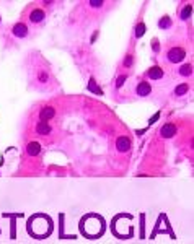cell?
I'll return each instance as SVG.
<instances>
[{
  "mask_svg": "<svg viewBox=\"0 0 194 244\" xmlns=\"http://www.w3.org/2000/svg\"><path fill=\"white\" fill-rule=\"evenodd\" d=\"M135 93L139 94V96H148V94L152 93L150 83H148V82H140L139 85H137V88H135Z\"/></svg>",
  "mask_w": 194,
  "mask_h": 244,
  "instance_id": "cell-2",
  "label": "cell"
},
{
  "mask_svg": "<svg viewBox=\"0 0 194 244\" xmlns=\"http://www.w3.org/2000/svg\"><path fill=\"white\" fill-rule=\"evenodd\" d=\"M88 88H90L93 93H98V94H101V90H100V88H96V85H95V80H93V78L90 80V83H88Z\"/></svg>",
  "mask_w": 194,
  "mask_h": 244,
  "instance_id": "cell-16",
  "label": "cell"
},
{
  "mask_svg": "<svg viewBox=\"0 0 194 244\" xmlns=\"http://www.w3.org/2000/svg\"><path fill=\"white\" fill-rule=\"evenodd\" d=\"M124 65H126V67H130V65H132V55H130V54L127 55V57H126V60H124Z\"/></svg>",
  "mask_w": 194,
  "mask_h": 244,
  "instance_id": "cell-19",
  "label": "cell"
},
{
  "mask_svg": "<svg viewBox=\"0 0 194 244\" xmlns=\"http://www.w3.org/2000/svg\"><path fill=\"white\" fill-rule=\"evenodd\" d=\"M153 50H155V52H158V50H160V47H158V41H153Z\"/></svg>",
  "mask_w": 194,
  "mask_h": 244,
  "instance_id": "cell-20",
  "label": "cell"
},
{
  "mask_svg": "<svg viewBox=\"0 0 194 244\" xmlns=\"http://www.w3.org/2000/svg\"><path fill=\"white\" fill-rule=\"evenodd\" d=\"M145 77L150 78V80H160L163 77V70L160 67H150L147 72H145Z\"/></svg>",
  "mask_w": 194,
  "mask_h": 244,
  "instance_id": "cell-3",
  "label": "cell"
},
{
  "mask_svg": "<svg viewBox=\"0 0 194 244\" xmlns=\"http://www.w3.org/2000/svg\"><path fill=\"white\" fill-rule=\"evenodd\" d=\"M103 2H91V7H100Z\"/></svg>",
  "mask_w": 194,
  "mask_h": 244,
  "instance_id": "cell-21",
  "label": "cell"
},
{
  "mask_svg": "<svg viewBox=\"0 0 194 244\" xmlns=\"http://www.w3.org/2000/svg\"><path fill=\"white\" fill-rule=\"evenodd\" d=\"M54 114H56L54 107H51V106L43 107V109H41V114H39V117H41V122H47L49 119L54 117Z\"/></svg>",
  "mask_w": 194,
  "mask_h": 244,
  "instance_id": "cell-6",
  "label": "cell"
},
{
  "mask_svg": "<svg viewBox=\"0 0 194 244\" xmlns=\"http://www.w3.org/2000/svg\"><path fill=\"white\" fill-rule=\"evenodd\" d=\"M36 132L41 134V135H46V134L51 132V127L47 126V122H39L36 126Z\"/></svg>",
  "mask_w": 194,
  "mask_h": 244,
  "instance_id": "cell-10",
  "label": "cell"
},
{
  "mask_svg": "<svg viewBox=\"0 0 194 244\" xmlns=\"http://www.w3.org/2000/svg\"><path fill=\"white\" fill-rule=\"evenodd\" d=\"M44 16H46L44 10H41V8H34L33 12L30 13V20L33 21V23H39V21L44 20Z\"/></svg>",
  "mask_w": 194,
  "mask_h": 244,
  "instance_id": "cell-7",
  "label": "cell"
},
{
  "mask_svg": "<svg viewBox=\"0 0 194 244\" xmlns=\"http://www.w3.org/2000/svg\"><path fill=\"white\" fill-rule=\"evenodd\" d=\"M184 57H186V52H184V49H181V47H173V49H170L168 54H167V59L171 62V64H178V62H181Z\"/></svg>",
  "mask_w": 194,
  "mask_h": 244,
  "instance_id": "cell-1",
  "label": "cell"
},
{
  "mask_svg": "<svg viewBox=\"0 0 194 244\" xmlns=\"http://www.w3.org/2000/svg\"><path fill=\"white\" fill-rule=\"evenodd\" d=\"M157 119H158V114H155V116H153V119H150V124H153V122L157 121Z\"/></svg>",
  "mask_w": 194,
  "mask_h": 244,
  "instance_id": "cell-22",
  "label": "cell"
},
{
  "mask_svg": "<svg viewBox=\"0 0 194 244\" xmlns=\"http://www.w3.org/2000/svg\"><path fill=\"white\" fill-rule=\"evenodd\" d=\"M160 134H162V137H165V138H171L176 134V126H173V124H165L162 127V130H160Z\"/></svg>",
  "mask_w": 194,
  "mask_h": 244,
  "instance_id": "cell-4",
  "label": "cell"
},
{
  "mask_svg": "<svg viewBox=\"0 0 194 244\" xmlns=\"http://www.w3.org/2000/svg\"><path fill=\"white\" fill-rule=\"evenodd\" d=\"M188 90H189V85H186V83H183V85H180L178 88L175 90V94L176 96H181V94H186L188 93Z\"/></svg>",
  "mask_w": 194,
  "mask_h": 244,
  "instance_id": "cell-12",
  "label": "cell"
},
{
  "mask_svg": "<svg viewBox=\"0 0 194 244\" xmlns=\"http://www.w3.org/2000/svg\"><path fill=\"white\" fill-rule=\"evenodd\" d=\"M170 21H171V20L168 18V16H163V18L160 20V23H158V26H160V28H168V26L171 25Z\"/></svg>",
  "mask_w": 194,
  "mask_h": 244,
  "instance_id": "cell-15",
  "label": "cell"
},
{
  "mask_svg": "<svg viewBox=\"0 0 194 244\" xmlns=\"http://www.w3.org/2000/svg\"><path fill=\"white\" fill-rule=\"evenodd\" d=\"M145 34V25L144 23H139L135 28V38H142Z\"/></svg>",
  "mask_w": 194,
  "mask_h": 244,
  "instance_id": "cell-13",
  "label": "cell"
},
{
  "mask_svg": "<svg viewBox=\"0 0 194 244\" xmlns=\"http://www.w3.org/2000/svg\"><path fill=\"white\" fill-rule=\"evenodd\" d=\"M126 80H127V75H119L118 77V82H116V88H121L122 85L126 83Z\"/></svg>",
  "mask_w": 194,
  "mask_h": 244,
  "instance_id": "cell-17",
  "label": "cell"
},
{
  "mask_svg": "<svg viewBox=\"0 0 194 244\" xmlns=\"http://www.w3.org/2000/svg\"><path fill=\"white\" fill-rule=\"evenodd\" d=\"M192 73V65L191 64H184L180 69V75H183V77H189Z\"/></svg>",
  "mask_w": 194,
  "mask_h": 244,
  "instance_id": "cell-11",
  "label": "cell"
},
{
  "mask_svg": "<svg viewBox=\"0 0 194 244\" xmlns=\"http://www.w3.org/2000/svg\"><path fill=\"white\" fill-rule=\"evenodd\" d=\"M191 16V5H186L181 12V20H188Z\"/></svg>",
  "mask_w": 194,
  "mask_h": 244,
  "instance_id": "cell-14",
  "label": "cell"
},
{
  "mask_svg": "<svg viewBox=\"0 0 194 244\" xmlns=\"http://www.w3.org/2000/svg\"><path fill=\"white\" fill-rule=\"evenodd\" d=\"M116 148L118 151H127L130 148V140L127 137H119L116 140Z\"/></svg>",
  "mask_w": 194,
  "mask_h": 244,
  "instance_id": "cell-5",
  "label": "cell"
},
{
  "mask_svg": "<svg viewBox=\"0 0 194 244\" xmlns=\"http://www.w3.org/2000/svg\"><path fill=\"white\" fill-rule=\"evenodd\" d=\"M13 34L18 36V38H25V36L28 34L26 25H25V23H16V25L13 26Z\"/></svg>",
  "mask_w": 194,
  "mask_h": 244,
  "instance_id": "cell-9",
  "label": "cell"
},
{
  "mask_svg": "<svg viewBox=\"0 0 194 244\" xmlns=\"http://www.w3.org/2000/svg\"><path fill=\"white\" fill-rule=\"evenodd\" d=\"M39 151H41V145L38 143V142H30L28 143V146H26V153L30 156H36V155H39Z\"/></svg>",
  "mask_w": 194,
  "mask_h": 244,
  "instance_id": "cell-8",
  "label": "cell"
},
{
  "mask_svg": "<svg viewBox=\"0 0 194 244\" xmlns=\"http://www.w3.org/2000/svg\"><path fill=\"white\" fill-rule=\"evenodd\" d=\"M38 80L41 82V83H44V82H47V80H49L47 73H46V72H41V73H39V77H38Z\"/></svg>",
  "mask_w": 194,
  "mask_h": 244,
  "instance_id": "cell-18",
  "label": "cell"
}]
</instances>
